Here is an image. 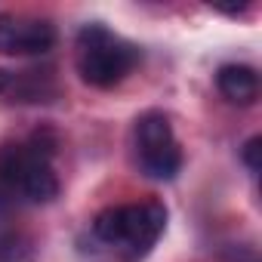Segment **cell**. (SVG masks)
I'll return each mask as SVG.
<instances>
[{
	"mask_svg": "<svg viewBox=\"0 0 262 262\" xmlns=\"http://www.w3.org/2000/svg\"><path fill=\"white\" fill-rule=\"evenodd\" d=\"M139 59L142 53L136 43H129L126 37L114 34L99 22L83 25L77 34V71L90 86H99V90L117 86L120 80L133 74Z\"/></svg>",
	"mask_w": 262,
	"mask_h": 262,
	"instance_id": "cell-1",
	"label": "cell"
},
{
	"mask_svg": "<svg viewBox=\"0 0 262 262\" xmlns=\"http://www.w3.org/2000/svg\"><path fill=\"white\" fill-rule=\"evenodd\" d=\"M56 145L34 136L31 142H13L0 148V182L31 204H50L59 198V176L53 170Z\"/></svg>",
	"mask_w": 262,
	"mask_h": 262,
	"instance_id": "cell-2",
	"label": "cell"
},
{
	"mask_svg": "<svg viewBox=\"0 0 262 262\" xmlns=\"http://www.w3.org/2000/svg\"><path fill=\"white\" fill-rule=\"evenodd\" d=\"M167 228V207L161 201L120 204L108 207L93 219V231L108 247H117L126 256H145Z\"/></svg>",
	"mask_w": 262,
	"mask_h": 262,
	"instance_id": "cell-3",
	"label": "cell"
},
{
	"mask_svg": "<svg viewBox=\"0 0 262 262\" xmlns=\"http://www.w3.org/2000/svg\"><path fill=\"white\" fill-rule=\"evenodd\" d=\"M133 142H136V161L145 176L158 182L176 179L182 170V148L176 142L173 123L164 111H145L133 126Z\"/></svg>",
	"mask_w": 262,
	"mask_h": 262,
	"instance_id": "cell-4",
	"label": "cell"
},
{
	"mask_svg": "<svg viewBox=\"0 0 262 262\" xmlns=\"http://www.w3.org/2000/svg\"><path fill=\"white\" fill-rule=\"evenodd\" d=\"M56 43V28L37 16L0 13V53L4 56H43Z\"/></svg>",
	"mask_w": 262,
	"mask_h": 262,
	"instance_id": "cell-5",
	"label": "cell"
},
{
	"mask_svg": "<svg viewBox=\"0 0 262 262\" xmlns=\"http://www.w3.org/2000/svg\"><path fill=\"white\" fill-rule=\"evenodd\" d=\"M216 86H219L222 99L231 105H253L259 99V74H256V68L241 65V62L222 65L216 71Z\"/></svg>",
	"mask_w": 262,
	"mask_h": 262,
	"instance_id": "cell-6",
	"label": "cell"
},
{
	"mask_svg": "<svg viewBox=\"0 0 262 262\" xmlns=\"http://www.w3.org/2000/svg\"><path fill=\"white\" fill-rule=\"evenodd\" d=\"M259 155H262V139L259 136H253V139H247V145H244V151H241V158H244V164H247V170L256 176L259 173V167H262V161H259Z\"/></svg>",
	"mask_w": 262,
	"mask_h": 262,
	"instance_id": "cell-7",
	"label": "cell"
},
{
	"mask_svg": "<svg viewBox=\"0 0 262 262\" xmlns=\"http://www.w3.org/2000/svg\"><path fill=\"white\" fill-rule=\"evenodd\" d=\"M7 83H10V74H7V71H0V93L7 90Z\"/></svg>",
	"mask_w": 262,
	"mask_h": 262,
	"instance_id": "cell-8",
	"label": "cell"
}]
</instances>
